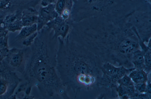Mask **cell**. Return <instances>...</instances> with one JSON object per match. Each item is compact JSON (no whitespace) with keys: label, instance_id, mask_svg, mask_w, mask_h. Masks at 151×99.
I'll list each match as a JSON object with an SVG mask.
<instances>
[{"label":"cell","instance_id":"obj_1","mask_svg":"<svg viewBox=\"0 0 151 99\" xmlns=\"http://www.w3.org/2000/svg\"><path fill=\"white\" fill-rule=\"evenodd\" d=\"M46 26L38 31L30 46L29 72L40 95L46 99H69L57 69L58 39Z\"/></svg>","mask_w":151,"mask_h":99},{"label":"cell","instance_id":"obj_2","mask_svg":"<svg viewBox=\"0 0 151 99\" xmlns=\"http://www.w3.org/2000/svg\"><path fill=\"white\" fill-rule=\"evenodd\" d=\"M71 15L79 22L93 17L117 16L133 7L136 0H73Z\"/></svg>","mask_w":151,"mask_h":99},{"label":"cell","instance_id":"obj_3","mask_svg":"<svg viewBox=\"0 0 151 99\" xmlns=\"http://www.w3.org/2000/svg\"><path fill=\"white\" fill-rule=\"evenodd\" d=\"M73 22L72 19L66 20L60 16L47 24L46 26L53 32V37L64 39L69 34Z\"/></svg>","mask_w":151,"mask_h":99},{"label":"cell","instance_id":"obj_4","mask_svg":"<svg viewBox=\"0 0 151 99\" xmlns=\"http://www.w3.org/2000/svg\"><path fill=\"white\" fill-rule=\"evenodd\" d=\"M38 11V17L36 23L38 31L59 16L55 10L54 4L43 7L40 6Z\"/></svg>","mask_w":151,"mask_h":99},{"label":"cell","instance_id":"obj_5","mask_svg":"<svg viewBox=\"0 0 151 99\" xmlns=\"http://www.w3.org/2000/svg\"><path fill=\"white\" fill-rule=\"evenodd\" d=\"M38 17V11L35 8L27 7L23 9L21 19L23 26L36 24Z\"/></svg>","mask_w":151,"mask_h":99},{"label":"cell","instance_id":"obj_6","mask_svg":"<svg viewBox=\"0 0 151 99\" xmlns=\"http://www.w3.org/2000/svg\"><path fill=\"white\" fill-rule=\"evenodd\" d=\"M8 31L14 32L20 31L23 26L21 18L20 19L14 14L6 16L4 20Z\"/></svg>","mask_w":151,"mask_h":99},{"label":"cell","instance_id":"obj_7","mask_svg":"<svg viewBox=\"0 0 151 99\" xmlns=\"http://www.w3.org/2000/svg\"><path fill=\"white\" fill-rule=\"evenodd\" d=\"M103 69L109 76L113 79L120 78L124 75L125 72L124 68H116L109 64L105 65Z\"/></svg>","mask_w":151,"mask_h":99},{"label":"cell","instance_id":"obj_8","mask_svg":"<svg viewBox=\"0 0 151 99\" xmlns=\"http://www.w3.org/2000/svg\"><path fill=\"white\" fill-rule=\"evenodd\" d=\"M24 53L22 50H13L9 56V63L14 67L19 66L24 60Z\"/></svg>","mask_w":151,"mask_h":99},{"label":"cell","instance_id":"obj_9","mask_svg":"<svg viewBox=\"0 0 151 99\" xmlns=\"http://www.w3.org/2000/svg\"><path fill=\"white\" fill-rule=\"evenodd\" d=\"M38 31L36 24L31 25L23 26L18 34L16 36L17 40H24L26 37Z\"/></svg>","mask_w":151,"mask_h":99},{"label":"cell","instance_id":"obj_10","mask_svg":"<svg viewBox=\"0 0 151 99\" xmlns=\"http://www.w3.org/2000/svg\"><path fill=\"white\" fill-rule=\"evenodd\" d=\"M55 10L59 15H60L64 10L66 9L72 10L73 0H57L54 4Z\"/></svg>","mask_w":151,"mask_h":99},{"label":"cell","instance_id":"obj_11","mask_svg":"<svg viewBox=\"0 0 151 99\" xmlns=\"http://www.w3.org/2000/svg\"><path fill=\"white\" fill-rule=\"evenodd\" d=\"M145 51L139 49L132 54V62L137 68H141L144 65V54Z\"/></svg>","mask_w":151,"mask_h":99},{"label":"cell","instance_id":"obj_12","mask_svg":"<svg viewBox=\"0 0 151 99\" xmlns=\"http://www.w3.org/2000/svg\"><path fill=\"white\" fill-rule=\"evenodd\" d=\"M129 76L133 82L135 84L145 82L147 80L146 73L143 71L139 70L132 71Z\"/></svg>","mask_w":151,"mask_h":99},{"label":"cell","instance_id":"obj_13","mask_svg":"<svg viewBox=\"0 0 151 99\" xmlns=\"http://www.w3.org/2000/svg\"><path fill=\"white\" fill-rule=\"evenodd\" d=\"M38 33V31H37L23 40L22 44L27 47L30 46L37 36Z\"/></svg>","mask_w":151,"mask_h":99},{"label":"cell","instance_id":"obj_14","mask_svg":"<svg viewBox=\"0 0 151 99\" xmlns=\"http://www.w3.org/2000/svg\"><path fill=\"white\" fill-rule=\"evenodd\" d=\"M144 64L148 67L151 66V48H148L144 54Z\"/></svg>","mask_w":151,"mask_h":99},{"label":"cell","instance_id":"obj_15","mask_svg":"<svg viewBox=\"0 0 151 99\" xmlns=\"http://www.w3.org/2000/svg\"><path fill=\"white\" fill-rule=\"evenodd\" d=\"M119 82L123 86L131 85H132L133 83V82L129 76H128L125 75L119 80Z\"/></svg>","mask_w":151,"mask_h":99},{"label":"cell","instance_id":"obj_16","mask_svg":"<svg viewBox=\"0 0 151 99\" xmlns=\"http://www.w3.org/2000/svg\"><path fill=\"white\" fill-rule=\"evenodd\" d=\"M7 88V84L6 81L0 78V96L3 95L6 92Z\"/></svg>","mask_w":151,"mask_h":99},{"label":"cell","instance_id":"obj_17","mask_svg":"<svg viewBox=\"0 0 151 99\" xmlns=\"http://www.w3.org/2000/svg\"><path fill=\"white\" fill-rule=\"evenodd\" d=\"M8 31L4 20L0 19V37L5 35Z\"/></svg>","mask_w":151,"mask_h":99},{"label":"cell","instance_id":"obj_18","mask_svg":"<svg viewBox=\"0 0 151 99\" xmlns=\"http://www.w3.org/2000/svg\"><path fill=\"white\" fill-rule=\"evenodd\" d=\"M57 0H42L40 4V6L45 7L51 4H55Z\"/></svg>","mask_w":151,"mask_h":99},{"label":"cell","instance_id":"obj_19","mask_svg":"<svg viewBox=\"0 0 151 99\" xmlns=\"http://www.w3.org/2000/svg\"><path fill=\"white\" fill-rule=\"evenodd\" d=\"M136 88L140 93L144 92L146 89L147 86L145 82L136 84Z\"/></svg>","mask_w":151,"mask_h":99},{"label":"cell","instance_id":"obj_20","mask_svg":"<svg viewBox=\"0 0 151 99\" xmlns=\"http://www.w3.org/2000/svg\"><path fill=\"white\" fill-rule=\"evenodd\" d=\"M8 53L9 50L6 48H2L0 49V60L5 57Z\"/></svg>","mask_w":151,"mask_h":99},{"label":"cell","instance_id":"obj_21","mask_svg":"<svg viewBox=\"0 0 151 99\" xmlns=\"http://www.w3.org/2000/svg\"><path fill=\"white\" fill-rule=\"evenodd\" d=\"M150 3H151V0H147Z\"/></svg>","mask_w":151,"mask_h":99}]
</instances>
